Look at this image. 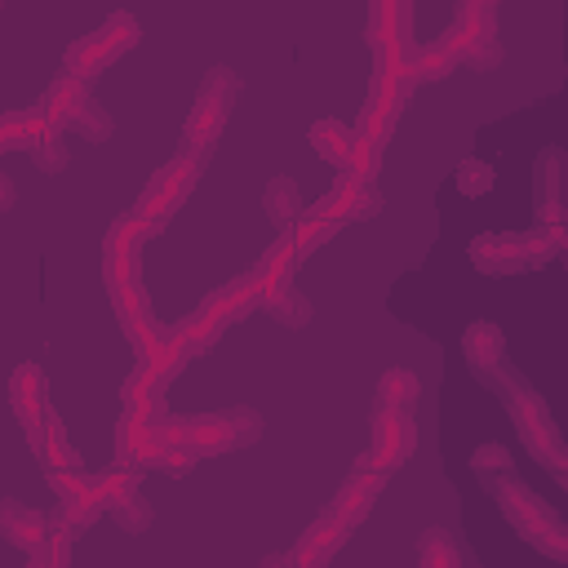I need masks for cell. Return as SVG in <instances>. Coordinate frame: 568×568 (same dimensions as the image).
<instances>
[{
    "label": "cell",
    "mask_w": 568,
    "mask_h": 568,
    "mask_svg": "<svg viewBox=\"0 0 568 568\" xmlns=\"http://www.w3.org/2000/svg\"><path fill=\"white\" fill-rule=\"evenodd\" d=\"M417 444V430H413V417L399 413V408H377L373 413V448H368V462L382 466V470H395Z\"/></svg>",
    "instance_id": "cell-9"
},
{
    "label": "cell",
    "mask_w": 568,
    "mask_h": 568,
    "mask_svg": "<svg viewBox=\"0 0 568 568\" xmlns=\"http://www.w3.org/2000/svg\"><path fill=\"white\" fill-rule=\"evenodd\" d=\"M497 0H457V18H493Z\"/></svg>",
    "instance_id": "cell-32"
},
{
    "label": "cell",
    "mask_w": 568,
    "mask_h": 568,
    "mask_svg": "<svg viewBox=\"0 0 568 568\" xmlns=\"http://www.w3.org/2000/svg\"><path fill=\"white\" fill-rule=\"evenodd\" d=\"M497 501H501V510H506V519L515 524L519 537H528L550 559H568V528L541 497H532L519 479H501L497 484Z\"/></svg>",
    "instance_id": "cell-2"
},
{
    "label": "cell",
    "mask_w": 568,
    "mask_h": 568,
    "mask_svg": "<svg viewBox=\"0 0 568 568\" xmlns=\"http://www.w3.org/2000/svg\"><path fill=\"white\" fill-rule=\"evenodd\" d=\"M568 226H537V231H488L475 235L470 257L484 275H510V271H528L537 262H546L555 248H564Z\"/></svg>",
    "instance_id": "cell-1"
},
{
    "label": "cell",
    "mask_w": 568,
    "mask_h": 568,
    "mask_svg": "<svg viewBox=\"0 0 568 568\" xmlns=\"http://www.w3.org/2000/svg\"><path fill=\"white\" fill-rule=\"evenodd\" d=\"M506 404H510L515 430H519V439L528 444V453L541 457L550 470H564V466H568V462H564V439H559V430H555L546 404H541L532 390H524V386H510V390H506Z\"/></svg>",
    "instance_id": "cell-6"
},
{
    "label": "cell",
    "mask_w": 568,
    "mask_h": 568,
    "mask_svg": "<svg viewBox=\"0 0 568 568\" xmlns=\"http://www.w3.org/2000/svg\"><path fill=\"white\" fill-rule=\"evenodd\" d=\"M377 155H382V142L359 133V138H355V146H351V160H346L351 178H373V173H377Z\"/></svg>",
    "instance_id": "cell-29"
},
{
    "label": "cell",
    "mask_w": 568,
    "mask_h": 568,
    "mask_svg": "<svg viewBox=\"0 0 568 568\" xmlns=\"http://www.w3.org/2000/svg\"><path fill=\"white\" fill-rule=\"evenodd\" d=\"M444 44L457 62L475 67V71H488L501 62V44H497V22L493 18H457L448 31H444Z\"/></svg>",
    "instance_id": "cell-8"
},
{
    "label": "cell",
    "mask_w": 568,
    "mask_h": 568,
    "mask_svg": "<svg viewBox=\"0 0 568 568\" xmlns=\"http://www.w3.org/2000/svg\"><path fill=\"white\" fill-rule=\"evenodd\" d=\"M44 532H49V515H40V510H31V506H22L13 497H0V537L9 546L31 555L44 541Z\"/></svg>",
    "instance_id": "cell-12"
},
{
    "label": "cell",
    "mask_w": 568,
    "mask_h": 568,
    "mask_svg": "<svg viewBox=\"0 0 568 568\" xmlns=\"http://www.w3.org/2000/svg\"><path fill=\"white\" fill-rule=\"evenodd\" d=\"M200 160L204 155H195V151H178L155 178H151V186H146V195L138 200V217L142 222H151L155 231H160V222L191 195V186H195V173H200Z\"/></svg>",
    "instance_id": "cell-7"
},
{
    "label": "cell",
    "mask_w": 568,
    "mask_h": 568,
    "mask_svg": "<svg viewBox=\"0 0 568 568\" xmlns=\"http://www.w3.org/2000/svg\"><path fill=\"white\" fill-rule=\"evenodd\" d=\"M470 466H479V470H493V466L506 470V466H510V453H506L501 444H479V448L470 453Z\"/></svg>",
    "instance_id": "cell-31"
},
{
    "label": "cell",
    "mask_w": 568,
    "mask_h": 568,
    "mask_svg": "<svg viewBox=\"0 0 568 568\" xmlns=\"http://www.w3.org/2000/svg\"><path fill=\"white\" fill-rule=\"evenodd\" d=\"M417 559H422L426 568H453L462 555H457V546H453V537H448L444 528H426L422 541H417Z\"/></svg>",
    "instance_id": "cell-24"
},
{
    "label": "cell",
    "mask_w": 568,
    "mask_h": 568,
    "mask_svg": "<svg viewBox=\"0 0 568 568\" xmlns=\"http://www.w3.org/2000/svg\"><path fill=\"white\" fill-rule=\"evenodd\" d=\"M62 129H71V133H80L84 142H102L106 133H111V115H106V106H98L89 93L75 102V111L67 115V124Z\"/></svg>",
    "instance_id": "cell-19"
},
{
    "label": "cell",
    "mask_w": 568,
    "mask_h": 568,
    "mask_svg": "<svg viewBox=\"0 0 568 568\" xmlns=\"http://www.w3.org/2000/svg\"><path fill=\"white\" fill-rule=\"evenodd\" d=\"M355 138H359V129H351V124H342V120H315V124H311V146H315L324 160H333V164H346V160H351Z\"/></svg>",
    "instance_id": "cell-16"
},
{
    "label": "cell",
    "mask_w": 568,
    "mask_h": 568,
    "mask_svg": "<svg viewBox=\"0 0 568 568\" xmlns=\"http://www.w3.org/2000/svg\"><path fill=\"white\" fill-rule=\"evenodd\" d=\"M462 346H466L470 368H479V373L501 368V359H506V337H501V328H497L493 320H475V324H466Z\"/></svg>",
    "instance_id": "cell-15"
},
{
    "label": "cell",
    "mask_w": 568,
    "mask_h": 568,
    "mask_svg": "<svg viewBox=\"0 0 568 568\" xmlns=\"http://www.w3.org/2000/svg\"><path fill=\"white\" fill-rule=\"evenodd\" d=\"M386 475L390 470H382V466H373L368 457H364V466H355L351 470V479L342 484V493H337V501H333V510L355 528L364 515H368V506H373V497L382 493V484H386Z\"/></svg>",
    "instance_id": "cell-11"
},
{
    "label": "cell",
    "mask_w": 568,
    "mask_h": 568,
    "mask_svg": "<svg viewBox=\"0 0 568 568\" xmlns=\"http://www.w3.org/2000/svg\"><path fill=\"white\" fill-rule=\"evenodd\" d=\"M266 213L275 217V226H288V222H297V213H302V200H297V186H293L288 178H275V182L266 186Z\"/></svg>",
    "instance_id": "cell-22"
},
{
    "label": "cell",
    "mask_w": 568,
    "mask_h": 568,
    "mask_svg": "<svg viewBox=\"0 0 568 568\" xmlns=\"http://www.w3.org/2000/svg\"><path fill=\"white\" fill-rule=\"evenodd\" d=\"M111 510V519L124 528V532H142L146 524H151V506L138 497V493H129V497H120L115 506H106Z\"/></svg>",
    "instance_id": "cell-27"
},
{
    "label": "cell",
    "mask_w": 568,
    "mask_h": 568,
    "mask_svg": "<svg viewBox=\"0 0 568 568\" xmlns=\"http://www.w3.org/2000/svg\"><path fill=\"white\" fill-rule=\"evenodd\" d=\"M417 399V377L408 368H386L382 382H377V408H399L408 413Z\"/></svg>",
    "instance_id": "cell-20"
},
{
    "label": "cell",
    "mask_w": 568,
    "mask_h": 568,
    "mask_svg": "<svg viewBox=\"0 0 568 568\" xmlns=\"http://www.w3.org/2000/svg\"><path fill=\"white\" fill-rule=\"evenodd\" d=\"M235 89H240V80H235L226 67H217V71L204 75V84H200V93H195V106H191V115H186V129H182V151L204 155V151L217 142V133H222V124H226V115H231Z\"/></svg>",
    "instance_id": "cell-3"
},
{
    "label": "cell",
    "mask_w": 568,
    "mask_h": 568,
    "mask_svg": "<svg viewBox=\"0 0 568 568\" xmlns=\"http://www.w3.org/2000/svg\"><path fill=\"white\" fill-rule=\"evenodd\" d=\"M453 67H457V58L448 53V44H444V40H439V44H430V49H417L413 58H404L408 80H444Z\"/></svg>",
    "instance_id": "cell-21"
},
{
    "label": "cell",
    "mask_w": 568,
    "mask_h": 568,
    "mask_svg": "<svg viewBox=\"0 0 568 568\" xmlns=\"http://www.w3.org/2000/svg\"><path fill=\"white\" fill-rule=\"evenodd\" d=\"M31 160H36V169H44V173H58V169H62L67 146H62L58 129H40V133L31 138Z\"/></svg>",
    "instance_id": "cell-26"
},
{
    "label": "cell",
    "mask_w": 568,
    "mask_h": 568,
    "mask_svg": "<svg viewBox=\"0 0 568 568\" xmlns=\"http://www.w3.org/2000/svg\"><path fill=\"white\" fill-rule=\"evenodd\" d=\"M49 484H53V493H58V497H71V493H89V488H93V479H89L84 470H75L71 462L49 466Z\"/></svg>",
    "instance_id": "cell-30"
},
{
    "label": "cell",
    "mask_w": 568,
    "mask_h": 568,
    "mask_svg": "<svg viewBox=\"0 0 568 568\" xmlns=\"http://www.w3.org/2000/svg\"><path fill=\"white\" fill-rule=\"evenodd\" d=\"M102 510H106V506H102V497H98L93 488H89V493H71V497H62V501H58L53 524H62L67 532H80V528H89Z\"/></svg>",
    "instance_id": "cell-18"
},
{
    "label": "cell",
    "mask_w": 568,
    "mask_h": 568,
    "mask_svg": "<svg viewBox=\"0 0 568 568\" xmlns=\"http://www.w3.org/2000/svg\"><path fill=\"white\" fill-rule=\"evenodd\" d=\"M84 93H89V89H84V80L62 71V75L44 89V98H40V106H36V124H44V129H62V124H67V115L75 111V102H80Z\"/></svg>",
    "instance_id": "cell-14"
},
{
    "label": "cell",
    "mask_w": 568,
    "mask_h": 568,
    "mask_svg": "<svg viewBox=\"0 0 568 568\" xmlns=\"http://www.w3.org/2000/svg\"><path fill=\"white\" fill-rule=\"evenodd\" d=\"M71 537H75V532H67L62 524L49 519V532H44V541L31 550V564H49V568L67 564V559H71Z\"/></svg>",
    "instance_id": "cell-25"
},
{
    "label": "cell",
    "mask_w": 568,
    "mask_h": 568,
    "mask_svg": "<svg viewBox=\"0 0 568 568\" xmlns=\"http://www.w3.org/2000/svg\"><path fill=\"white\" fill-rule=\"evenodd\" d=\"M262 435V417L253 408H226V413H195L182 422V444L204 453H226L235 444H253Z\"/></svg>",
    "instance_id": "cell-5"
},
{
    "label": "cell",
    "mask_w": 568,
    "mask_h": 568,
    "mask_svg": "<svg viewBox=\"0 0 568 568\" xmlns=\"http://www.w3.org/2000/svg\"><path fill=\"white\" fill-rule=\"evenodd\" d=\"M93 493L102 497V506H115L120 497H129V493H138V466H129V462H120V466H111L102 479H93Z\"/></svg>",
    "instance_id": "cell-23"
},
{
    "label": "cell",
    "mask_w": 568,
    "mask_h": 568,
    "mask_svg": "<svg viewBox=\"0 0 568 568\" xmlns=\"http://www.w3.org/2000/svg\"><path fill=\"white\" fill-rule=\"evenodd\" d=\"M346 532H351V524H346L337 510H328L324 519H315V524L306 528L302 546L293 550V564H324V559H333V550L346 541Z\"/></svg>",
    "instance_id": "cell-13"
},
{
    "label": "cell",
    "mask_w": 568,
    "mask_h": 568,
    "mask_svg": "<svg viewBox=\"0 0 568 568\" xmlns=\"http://www.w3.org/2000/svg\"><path fill=\"white\" fill-rule=\"evenodd\" d=\"M9 404L18 413V422L27 426V439L49 422V386H44V373L36 364H18L13 377H9Z\"/></svg>",
    "instance_id": "cell-10"
},
{
    "label": "cell",
    "mask_w": 568,
    "mask_h": 568,
    "mask_svg": "<svg viewBox=\"0 0 568 568\" xmlns=\"http://www.w3.org/2000/svg\"><path fill=\"white\" fill-rule=\"evenodd\" d=\"M9 204H13V186H9V178L0 173V213H4Z\"/></svg>",
    "instance_id": "cell-33"
},
{
    "label": "cell",
    "mask_w": 568,
    "mask_h": 568,
    "mask_svg": "<svg viewBox=\"0 0 568 568\" xmlns=\"http://www.w3.org/2000/svg\"><path fill=\"white\" fill-rule=\"evenodd\" d=\"M457 191H462V195H484V191H493V164H484V160H462V164H457Z\"/></svg>",
    "instance_id": "cell-28"
},
{
    "label": "cell",
    "mask_w": 568,
    "mask_h": 568,
    "mask_svg": "<svg viewBox=\"0 0 568 568\" xmlns=\"http://www.w3.org/2000/svg\"><path fill=\"white\" fill-rule=\"evenodd\" d=\"M262 306H266L280 324H288V328H302V324L311 320V302H306L288 280L271 284V288H266V297H262Z\"/></svg>",
    "instance_id": "cell-17"
},
{
    "label": "cell",
    "mask_w": 568,
    "mask_h": 568,
    "mask_svg": "<svg viewBox=\"0 0 568 568\" xmlns=\"http://www.w3.org/2000/svg\"><path fill=\"white\" fill-rule=\"evenodd\" d=\"M133 40H138V22H133V13H111L98 31L80 36V40L67 49L62 67H67V75L89 80L93 71H102L106 62H115L124 49H133Z\"/></svg>",
    "instance_id": "cell-4"
}]
</instances>
